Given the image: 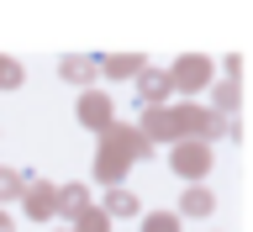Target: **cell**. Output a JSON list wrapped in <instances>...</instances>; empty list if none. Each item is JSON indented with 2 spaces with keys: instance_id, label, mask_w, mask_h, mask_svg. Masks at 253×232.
I'll list each match as a JSON object with an SVG mask.
<instances>
[{
  "instance_id": "cell-1",
  "label": "cell",
  "mask_w": 253,
  "mask_h": 232,
  "mask_svg": "<svg viewBox=\"0 0 253 232\" xmlns=\"http://www.w3.org/2000/svg\"><path fill=\"white\" fill-rule=\"evenodd\" d=\"M153 232H174V222H153Z\"/></svg>"
}]
</instances>
